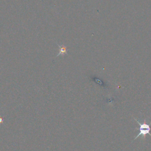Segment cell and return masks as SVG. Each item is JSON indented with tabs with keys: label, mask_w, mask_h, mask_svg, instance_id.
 Returning <instances> with one entry per match:
<instances>
[{
	"label": "cell",
	"mask_w": 151,
	"mask_h": 151,
	"mask_svg": "<svg viewBox=\"0 0 151 151\" xmlns=\"http://www.w3.org/2000/svg\"><path fill=\"white\" fill-rule=\"evenodd\" d=\"M134 119L136 121V122L139 124L140 127H139V132L138 133V134L134 137V139H133V140H136L137 138H138L140 136H142L143 139H145V136L146 134H149L151 136V133H150V127L149 126V124H147L146 122V119H144L143 122H140L139 120L136 119V118H134Z\"/></svg>",
	"instance_id": "1"
}]
</instances>
